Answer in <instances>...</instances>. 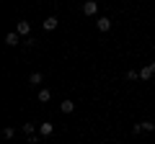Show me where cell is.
I'll list each match as a JSON object with an SVG mask.
<instances>
[{"mask_svg": "<svg viewBox=\"0 0 155 144\" xmlns=\"http://www.w3.org/2000/svg\"><path fill=\"white\" fill-rule=\"evenodd\" d=\"M49 98H52L49 90H39V103H49Z\"/></svg>", "mask_w": 155, "mask_h": 144, "instance_id": "30bf717a", "label": "cell"}, {"mask_svg": "<svg viewBox=\"0 0 155 144\" xmlns=\"http://www.w3.org/2000/svg\"><path fill=\"white\" fill-rule=\"evenodd\" d=\"M137 77H140V72H134V70L127 72V80H137Z\"/></svg>", "mask_w": 155, "mask_h": 144, "instance_id": "5bb4252c", "label": "cell"}, {"mask_svg": "<svg viewBox=\"0 0 155 144\" xmlns=\"http://www.w3.org/2000/svg\"><path fill=\"white\" fill-rule=\"evenodd\" d=\"M83 13L85 16H96V13H98V3H96V0H85L83 3Z\"/></svg>", "mask_w": 155, "mask_h": 144, "instance_id": "6da1fadb", "label": "cell"}, {"mask_svg": "<svg viewBox=\"0 0 155 144\" xmlns=\"http://www.w3.org/2000/svg\"><path fill=\"white\" fill-rule=\"evenodd\" d=\"M44 28H47V31H54V28H57V16L44 18Z\"/></svg>", "mask_w": 155, "mask_h": 144, "instance_id": "ba28073f", "label": "cell"}, {"mask_svg": "<svg viewBox=\"0 0 155 144\" xmlns=\"http://www.w3.org/2000/svg\"><path fill=\"white\" fill-rule=\"evenodd\" d=\"M153 75H155V72H153V67H150V64H145L142 70H140V80H150Z\"/></svg>", "mask_w": 155, "mask_h": 144, "instance_id": "52a82bcc", "label": "cell"}, {"mask_svg": "<svg viewBox=\"0 0 155 144\" xmlns=\"http://www.w3.org/2000/svg\"><path fill=\"white\" fill-rule=\"evenodd\" d=\"M150 67H153V72H155V62H150Z\"/></svg>", "mask_w": 155, "mask_h": 144, "instance_id": "9a60e30c", "label": "cell"}, {"mask_svg": "<svg viewBox=\"0 0 155 144\" xmlns=\"http://www.w3.org/2000/svg\"><path fill=\"white\" fill-rule=\"evenodd\" d=\"M96 26H98V31H101V33H106V31H109V28H111V18L101 16L98 21H96Z\"/></svg>", "mask_w": 155, "mask_h": 144, "instance_id": "3957f363", "label": "cell"}, {"mask_svg": "<svg viewBox=\"0 0 155 144\" xmlns=\"http://www.w3.org/2000/svg\"><path fill=\"white\" fill-rule=\"evenodd\" d=\"M52 131H54V124H49V121L39 124V134H41V136H49Z\"/></svg>", "mask_w": 155, "mask_h": 144, "instance_id": "5b68a950", "label": "cell"}, {"mask_svg": "<svg viewBox=\"0 0 155 144\" xmlns=\"http://www.w3.org/2000/svg\"><path fill=\"white\" fill-rule=\"evenodd\" d=\"M60 108H62V113H72L75 111V103H72V100H62Z\"/></svg>", "mask_w": 155, "mask_h": 144, "instance_id": "9c48e42d", "label": "cell"}, {"mask_svg": "<svg viewBox=\"0 0 155 144\" xmlns=\"http://www.w3.org/2000/svg\"><path fill=\"white\" fill-rule=\"evenodd\" d=\"M3 134H5V139H13V136H16V129H11V126H8Z\"/></svg>", "mask_w": 155, "mask_h": 144, "instance_id": "4fadbf2b", "label": "cell"}, {"mask_svg": "<svg viewBox=\"0 0 155 144\" xmlns=\"http://www.w3.org/2000/svg\"><path fill=\"white\" fill-rule=\"evenodd\" d=\"M16 31L21 33V36H28V33H31V23H28V21H18L16 23Z\"/></svg>", "mask_w": 155, "mask_h": 144, "instance_id": "7a4b0ae2", "label": "cell"}, {"mask_svg": "<svg viewBox=\"0 0 155 144\" xmlns=\"http://www.w3.org/2000/svg\"><path fill=\"white\" fill-rule=\"evenodd\" d=\"M23 131H26V134H34V131H36V124H23Z\"/></svg>", "mask_w": 155, "mask_h": 144, "instance_id": "7c38bea8", "label": "cell"}, {"mask_svg": "<svg viewBox=\"0 0 155 144\" xmlns=\"http://www.w3.org/2000/svg\"><path fill=\"white\" fill-rule=\"evenodd\" d=\"M142 131H155V124L153 121H142Z\"/></svg>", "mask_w": 155, "mask_h": 144, "instance_id": "8fae6325", "label": "cell"}, {"mask_svg": "<svg viewBox=\"0 0 155 144\" xmlns=\"http://www.w3.org/2000/svg\"><path fill=\"white\" fill-rule=\"evenodd\" d=\"M41 80H44V75H41V72H31V75H28V85H31V88H39V85H41Z\"/></svg>", "mask_w": 155, "mask_h": 144, "instance_id": "277c9868", "label": "cell"}, {"mask_svg": "<svg viewBox=\"0 0 155 144\" xmlns=\"http://www.w3.org/2000/svg\"><path fill=\"white\" fill-rule=\"evenodd\" d=\"M18 41H21V33H18V31H11V33L5 36V44H8V46H16Z\"/></svg>", "mask_w": 155, "mask_h": 144, "instance_id": "8992f818", "label": "cell"}]
</instances>
